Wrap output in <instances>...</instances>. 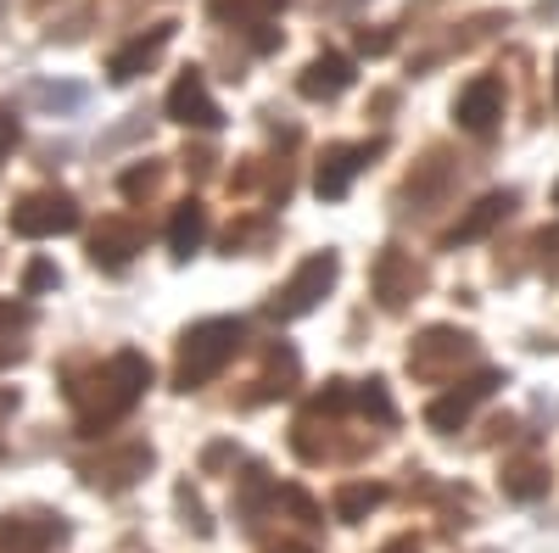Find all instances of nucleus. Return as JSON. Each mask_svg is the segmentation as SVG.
Here are the masks:
<instances>
[{"instance_id":"3","label":"nucleus","mask_w":559,"mask_h":553,"mask_svg":"<svg viewBox=\"0 0 559 553\" xmlns=\"http://www.w3.org/2000/svg\"><path fill=\"white\" fill-rule=\"evenodd\" d=\"M7 224H12V236H23V241H51V236L79 229V202L62 196V191H28L7 213Z\"/></svg>"},{"instance_id":"31","label":"nucleus","mask_w":559,"mask_h":553,"mask_svg":"<svg viewBox=\"0 0 559 553\" xmlns=\"http://www.w3.org/2000/svg\"><path fill=\"white\" fill-rule=\"evenodd\" d=\"M7 408H17V392H0V413H7Z\"/></svg>"},{"instance_id":"5","label":"nucleus","mask_w":559,"mask_h":553,"mask_svg":"<svg viewBox=\"0 0 559 553\" xmlns=\"http://www.w3.org/2000/svg\"><path fill=\"white\" fill-rule=\"evenodd\" d=\"M168 118L185 123V129H218V123H224L218 101L207 96V79H202L197 68H185V73L174 79V89H168Z\"/></svg>"},{"instance_id":"24","label":"nucleus","mask_w":559,"mask_h":553,"mask_svg":"<svg viewBox=\"0 0 559 553\" xmlns=\"http://www.w3.org/2000/svg\"><path fill=\"white\" fill-rule=\"evenodd\" d=\"M57 280H62V274H57V263L34 257V263H28V274H23V291H28V297H39V291H51Z\"/></svg>"},{"instance_id":"19","label":"nucleus","mask_w":559,"mask_h":553,"mask_svg":"<svg viewBox=\"0 0 559 553\" xmlns=\"http://www.w3.org/2000/svg\"><path fill=\"white\" fill-rule=\"evenodd\" d=\"M503 492H509V497H521V503H532V497L548 492V470L532 465V458H526V465H509V470H503Z\"/></svg>"},{"instance_id":"1","label":"nucleus","mask_w":559,"mask_h":553,"mask_svg":"<svg viewBox=\"0 0 559 553\" xmlns=\"http://www.w3.org/2000/svg\"><path fill=\"white\" fill-rule=\"evenodd\" d=\"M146 386H152V363L140 358V352H112L96 375H90V386H73L84 436H102L112 420H123Z\"/></svg>"},{"instance_id":"28","label":"nucleus","mask_w":559,"mask_h":553,"mask_svg":"<svg viewBox=\"0 0 559 553\" xmlns=\"http://www.w3.org/2000/svg\"><path fill=\"white\" fill-rule=\"evenodd\" d=\"M313 408H319V413H342V408H347V381H331V386L313 397Z\"/></svg>"},{"instance_id":"12","label":"nucleus","mask_w":559,"mask_h":553,"mask_svg":"<svg viewBox=\"0 0 559 553\" xmlns=\"http://www.w3.org/2000/svg\"><path fill=\"white\" fill-rule=\"evenodd\" d=\"M369 152H376V146H331V152H324V163H319L313 191H319L324 202H342L347 184H353V173L369 163Z\"/></svg>"},{"instance_id":"17","label":"nucleus","mask_w":559,"mask_h":553,"mask_svg":"<svg viewBox=\"0 0 559 553\" xmlns=\"http://www.w3.org/2000/svg\"><path fill=\"white\" fill-rule=\"evenodd\" d=\"M34 325V308H23V302H0V369H7V363H23V330Z\"/></svg>"},{"instance_id":"25","label":"nucleus","mask_w":559,"mask_h":553,"mask_svg":"<svg viewBox=\"0 0 559 553\" xmlns=\"http://www.w3.org/2000/svg\"><path fill=\"white\" fill-rule=\"evenodd\" d=\"M179 509H185V520H191V531H197V537H213V520H207L202 497H197L191 486H179Z\"/></svg>"},{"instance_id":"15","label":"nucleus","mask_w":559,"mask_h":553,"mask_svg":"<svg viewBox=\"0 0 559 553\" xmlns=\"http://www.w3.org/2000/svg\"><path fill=\"white\" fill-rule=\"evenodd\" d=\"M134 247H140V236H134V229H129V224H118V218H107V224L96 229V236H90V263L118 274V268H129Z\"/></svg>"},{"instance_id":"8","label":"nucleus","mask_w":559,"mask_h":553,"mask_svg":"<svg viewBox=\"0 0 559 553\" xmlns=\"http://www.w3.org/2000/svg\"><path fill=\"white\" fill-rule=\"evenodd\" d=\"M453 118H459V129H471V134H492L498 118H503V84L498 79H471L459 89V101H453Z\"/></svg>"},{"instance_id":"32","label":"nucleus","mask_w":559,"mask_h":553,"mask_svg":"<svg viewBox=\"0 0 559 553\" xmlns=\"http://www.w3.org/2000/svg\"><path fill=\"white\" fill-rule=\"evenodd\" d=\"M559 12V0H543V17H554Z\"/></svg>"},{"instance_id":"16","label":"nucleus","mask_w":559,"mask_h":553,"mask_svg":"<svg viewBox=\"0 0 559 553\" xmlns=\"http://www.w3.org/2000/svg\"><path fill=\"white\" fill-rule=\"evenodd\" d=\"M202 241H207V207L191 196V202H179L174 218H168V252L174 257H191Z\"/></svg>"},{"instance_id":"11","label":"nucleus","mask_w":559,"mask_h":553,"mask_svg":"<svg viewBox=\"0 0 559 553\" xmlns=\"http://www.w3.org/2000/svg\"><path fill=\"white\" fill-rule=\"evenodd\" d=\"M174 39V23H157L152 34H140L134 45H123V51H112V62H107V79L112 84H129V79H140L157 57H163V45Z\"/></svg>"},{"instance_id":"34","label":"nucleus","mask_w":559,"mask_h":553,"mask_svg":"<svg viewBox=\"0 0 559 553\" xmlns=\"http://www.w3.org/2000/svg\"><path fill=\"white\" fill-rule=\"evenodd\" d=\"M554 202H559V184H554Z\"/></svg>"},{"instance_id":"33","label":"nucleus","mask_w":559,"mask_h":553,"mask_svg":"<svg viewBox=\"0 0 559 553\" xmlns=\"http://www.w3.org/2000/svg\"><path fill=\"white\" fill-rule=\"evenodd\" d=\"M554 68H559V62H554ZM554 96H559V73H554Z\"/></svg>"},{"instance_id":"18","label":"nucleus","mask_w":559,"mask_h":553,"mask_svg":"<svg viewBox=\"0 0 559 553\" xmlns=\"http://www.w3.org/2000/svg\"><path fill=\"white\" fill-rule=\"evenodd\" d=\"M386 503V486L381 481H358V486H342V497H336V515L353 526V520H364L369 509H381Z\"/></svg>"},{"instance_id":"21","label":"nucleus","mask_w":559,"mask_h":553,"mask_svg":"<svg viewBox=\"0 0 559 553\" xmlns=\"http://www.w3.org/2000/svg\"><path fill=\"white\" fill-rule=\"evenodd\" d=\"M464 420H471V397H464V392H453V397H442V402L426 408V425L431 431H459Z\"/></svg>"},{"instance_id":"13","label":"nucleus","mask_w":559,"mask_h":553,"mask_svg":"<svg viewBox=\"0 0 559 553\" xmlns=\"http://www.w3.org/2000/svg\"><path fill=\"white\" fill-rule=\"evenodd\" d=\"M347 84H353V62H347V57H336V51L313 57V62L302 68V79H297V89H302L308 101H336Z\"/></svg>"},{"instance_id":"23","label":"nucleus","mask_w":559,"mask_h":553,"mask_svg":"<svg viewBox=\"0 0 559 553\" xmlns=\"http://www.w3.org/2000/svg\"><path fill=\"white\" fill-rule=\"evenodd\" d=\"M274 7H286V0H213V17H269Z\"/></svg>"},{"instance_id":"4","label":"nucleus","mask_w":559,"mask_h":553,"mask_svg":"<svg viewBox=\"0 0 559 553\" xmlns=\"http://www.w3.org/2000/svg\"><path fill=\"white\" fill-rule=\"evenodd\" d=\"M336 274H342V257L336 252H313L292 280H286V291H274V302H269V313L274 318H302V313H313L319 302H324V291L336 286Z\"/></svg>"},{"instance_id":"30","label":"nucleus","mask_w":559,"mask_h":553,"mask_svg":"<svg viewBox=\"0 0 559 553\" xmlns=\"http://www.w3.org/2000/svg\"><path fill=\"white\" fill-rule=\"evenodd\" d=\"M381 553H419V537H392Z\"/></svg>"},{"instance_id":"2","label":"nucleus","mask_w":559,"mask_h":553,"mask_svg":"<svg viewBox=\"0 0 559 553\" xmlns=\"http://www.w3.org/2000/svg\"><path fill=\"white\" fill-rule=\"evenodd\" d=\"M241 318H202V325L185 330L179 341V369H174V386L179 392H202L207 381L224 375V363L241 352Z\"/></svg>"},{"instance_id":"9","label":"nucleus","mask_w":559,"mask_h":553,"mask_svg":"<svg viewBox=\"0 0 559 553\" xmlns=\"http://www.w3.org/2000/svg\"><path fill=\"white\" fill-rule=\"evenodd\" d=\"M62 515H7L0 520V553H51V542H62Z\"/></svg>"},{"instance_id":"27","label":"nucleus","mask_w":559,"mask_h":553,"mask_svg":"<svg viewBox=\"0 0 559 553\" xmlns=\"http://www.w3.org/2000/svg\"><path fill=\"white\" fill-rule=\"evenodd\" d=\"M157 191V168H134L123 173V196H152Z\"/></svg>"},{"instance_id":"14","label":"nucleus","mask_w":559,"mask_h":553,"mask_svg":"<svg viewBox=\"0 0 559 553\" xmlns=\"http://www.w3.org/2000/svg\"><path fill=\"white\" fill-rule=\"evenodd\" d=\"M509 213H515V191H492V196H481L471 213H464V218L448 229V241H453V247H459V241H481L487 229H498Z\"/></svg>"},{"instance_id":"22","label":"nucleus","mask_w":559,"mask_h":553,"mask_svg":"<svg viewBox=\"0 0 559 553\" xmlns=\"http://www.w3.org/2000/svg\"><path fill=\"white\" fill-rule=\"evenodd\" d=\"M358 408H364V413H376L381 425H392V420H397V408H392V397H386V381H364Z\"/></svg>"},{"instance_id":"6","label":"nucleus","mask_w":559,"mask_h":553,"mask_svg":"<svg viewBox=\"0 0 559 553\" xmlns=\"http://www.w3.org/2000/svg\"><path fill=\"white\" fill-rule=\"evenodd\" d=\"M464 358H476V341L464 330H448V325L426 330L408 347V369H414V375H442L448 363H464Z\"/></svg>"},{"instance_id":"7","label":"nucleus","mask_w":559,"mask_h":553,"mask_svg":"<svg viewBox=\"0 0 559 553\" xmlns=\"http://www.w3.org/2000/svg\"><path fill=\"white\" fill-rule=\"evenodd\" d=\"M79 470H84L90 486L123 492V486H134L140 476L152 470V447H146V442H129V447H118V453H107V458H90V465H79Z\"/></svg>"},{"instance_id":"10","label":"nucleus","mask_w":559,"mask_h":553,"mask_svg":"<svg viewBox=\"0 0 559 553\" xmlns=\"http://www.w3.org/2000/svg\"><path fill=\"white\" fill-rule=\"evenodd\" d=\"M419 286H426V268H414L397 247H386V252H381V263H376V291H381V308H392V313H397Z\"/></svg>"},{"instance_id":"29","label":"nucleus","mask_w":559,"mask_h":553,"mask_svg":"<svg viewBox=\"0 0 559 553\" xmlns=\"http://www.w3.org/2000/svg\"><path fill=\"white\" fill-rule=\"evenodd\" d=\"M23 141V129H17V118L7 112V107H0V163H7L12 157V146Z\"/></svg>"},{"instance_id":"20","label":"nucleus","mask_w":559,"mask_h":553,"mask_svg":"<svg viewBox=\"0 0 559 553\" xmlns=\"http://www.w3.org/2000/svg\"><path fill=\"white\" fill-rule=\"evenodd\" d=\"M297 381V352L292 347H274L269 352V369H263V397H286Z\"/></svg>"},{"instance_id":"26","label":"nucleus","mask_w":559,"mask_h":553,"mask_svg":"<svg viewBox=\"0 0 559 553\" xmlns=\"http://www.w3.org/2000/svg\"><path fill=\"white\" fill-rule=\"evenodd\" d=\"M34 101H51V107H79V101H84V89H79V84H62V89H57V84H39V89H34Z\"/></svg>"}]
</instances>
